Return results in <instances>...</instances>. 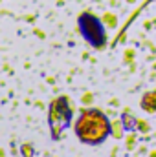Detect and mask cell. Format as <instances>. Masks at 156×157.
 <instances>
[{
	"mask_svg": "<svg viewBox=\"0 0 156 157\" xmlns=\"http://www.w3.org/2000/svg\"><path fill=\"white\" fill-rule=\"evenodd\" d=\"M77 28L81 31V35H83V39L86 40L92 48H96V49L105 48V44H107V31H105L103 22L96 15L81 13L77 18Z\"/></svg>",
	"mask_w": 156,
	"mask_h": 157,
	"instance_id": "cell-2",
	"label": "cell"
},
{
	"mask_svg": "<svg viewBox=\"0 0 156 157\" xmlns=\"http://www.w3.org/2000/svg\"><path fill=\"white\" fill-rule=\"evenodd\" d=\"M70 121H72V110L68 108V101L61 97L51 104V112H50V126H51L53 139H59L61 132L70 126Z\"/></svg>",
	"mask_w": 156,
	"mask_h": 157,
	"instance_id": "cell-3",
	"label": "cell"
},
{
	"mask_svg": "<svg viewBox=\"0 0 156 157\" xmlns=\"http://www.w3.org/2000/svg\"><path fill=\"white\" fill-rule=\"evenodd\" d=\"M112 128L107 115H103L99 110H88L83 112L79 115L76 122V133H77L79 141L90 146H97L101 143L107 141V137L110 135Z\"/></svg>",
	"mask_w": 156,
	"mask_h": 157,
	"instance_id": "cell-1",
	"label": "cell"
}]
</instances>
